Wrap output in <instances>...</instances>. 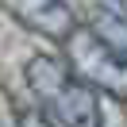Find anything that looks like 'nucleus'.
<instances>
[{
	"label": "nucleus",
	"instance_id": "obj_1",
	"mask_svg": "<svg viewBox=\"0 0 127 127\" xmlns=\"http://www.w3.org/2000/svg\"><path fill=\"white\" fill-rule=\"evenodd\" d=\"M23 77L35 100L42 104V112L58 127H104L100 93L93 85H85L65 62H58L50 54H35L27 58Z\"/></svg>",
	"mask_w": 127,
	"mask_h": 127
},
{
	"label": "nucleus",
	"instance_id": "obj_5",
	"mask_svg": "<svg viewBox=\"0 0 127 127\" xmlns=\"http://www.w3.org/2000/svg\"><path fill=\"white\" fill-rule=\"evenodd\" d=\"M16 127H58V123H54V119H50L42 108H31V112H23V116H19Z\"/></svg>",
	"mask_w": 127,
	"mask_h": 127
},
{
	"label": "nucleus",
	"instance_id": "obj_3",
	"mask_svg": "<svg viewBox=\"0 0 127 127\" xmlns=\"http://www.w3.org/2000/svg\"><path fill=\"white\" fill-rule=\"evenodd\" d=\"M0 8L8 12L12 19H19L27 31L42 35V39H58L62 42L77 27V16H73V8L65 0H0Z\"/></svg>",
	"mask_w": 127,
	"mask_h": 127
},
{
	"label": "nucleus",
	"instance_id": "obj_2",
	"mask_svg": "<svg viewBox=\"0 0 127 127\" xmlns=\"http://www.w3.org/2000/svg\"><path fill=\"white\" fill-rule=\"evenodd\" d=\"M65 65L96 93H108L116 100H127V58L112 42H104L93 27H73L65 35Z\"/></svg>",
	"mask_w": 127,
	"mask_h": 127
},
{
	"label": "nucleus",
	"instance_id": "obj_4",
	"mask_svg": "<svg viewBox=\"0 0 127 127\" xmlns=\"http://www.w3.org/2000/svg\"><path fill=\"white\" fill-rule=\"evenodd\" d=\"M89 27L127 58V4H119V0H100L93 8V23Z\"/></svg>",
	"mask_w": 127,
	"mask_h": 127
}]
</instances>
